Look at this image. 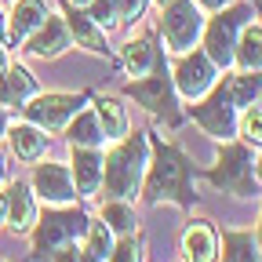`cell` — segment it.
I'll return each mask as SVG.
<instances>
[{
  "label": "cell",
  "instance_id": "1",
  "mask_svg": "<svg viewBox=\"0 0 262 262\" xmlns=\"http://www.w3.org/2000/svg\"><path fill=\"white\" fill-rule=\"evenodd\" d=\"M146 164H149V142L146 135H135L120 142L106 160H102V182L113 196L127 201V196H135L139 186H142V175H146Z\"/></svg>",
  "mask_w": 262,
  "mask_h": 262
},
{
  "label": "cell",
  "instance_id": "2",
  "mask_svg": "<svg viewBox=\"0 0 262 262\" xmlns=\"http://www.w3.org/2000/svg\"><path fill=\"white\" fill-rule=\"evenodd\" d=\"M149 196L153 201H186L189 196V164L175 146H160L149 168Z\"/></svg>",
  "mask_w": 262,
  "mask_h": 262
},
{
  "label": "cell",
  "instance_id": "3",
  "mask_svg": "<svg viewBox=\"0 0 262 262\" xmlns=\"http://www.w3.org/2000/svg\"><path fill=\"white\" fill-rule=\"evenodd\" d=\"M160 29H164V40H168L171 51H186V48H193V40L201 37V29H204L201 8H196L193 0H171V4L164 8Z\"/></svg>",
  "mask_w": 262,
  "mask_h": 262
},
{
  "label": "cell",
  "instance_id": "4",
  "mask_svg": "<svg viewBox=\"0 0 262 262\" xmlns=\"http://www.w3.org/2000/svg\"><path fill=\"white\" fill-rule=\"evenodd\" d=\"M84 106V98L80 95H33L29 102H26V117L37 124V127H48V131H62L66 124H70Z\"/></svg>",
  "mask_w": 262,
  "mask_h": 262
},
{
  "label": "cell",
  "instance_id": "5",
  "mask_svg": "<svg viewBox=\"0 0 262 262\" xmlns=\"http://www.w3.org/2000/svg\"><path fill=\"white\" fill-rule=\"evenodd\" d=\"M244 18H251V8H237V11H222L211 26H208V37H204V55L215 66H229L233 62V48H237V29L244 26Z\"/></svg>",
  "mask_w": 262,
  "mask_h": 262
},
{
  "label": "cell",
  "instance_id": "6",
  "mask_svg": "<svg viewBox=\"0 0 262 262\" xmlns=\"http://www.w3.org/2000/svg\"><path fill=\"white\" fill-rule=\"evenodd\" d=\"M88 229V219L77 215V211H58V215H48L40 226H37V233H33V244H37L40 255L62 248V244H73L80 233Z\"/></svg>",
  "mask_w": 262,
  "mask_h": 262
},
{
  "label": "cell",
  "instance_id": "7",
  "mask_svg": "<svg viewBox=\"0 0 262 262\" xmlns=\"http://www.w3.org/2000/svg\"><path fill=\"white\" fill-rule=\"evenodd\" d=\"M211 179L229 189V193H248L251 189V153L244 146H226L222 157H219V168L211 171Z\"/></svg>",
  "mask_w": 262,
  "mask_h": 262
},
{
  "label": "cell",
  "instance_id": "8",
  "mask_svg": "<svg viewBox=\"0 0 262 262\" xmlns=\"http://www.w3.org/2000/svg\"><path fill=\"white\" fill-rule=\"evenodd\" d=\"M211 84H215V62L208 55L193 51L175 66V88H179L182 98H201Z\"/></svg>",
  "mask_w": 262,
  "mask_h": 262
},
{
  "label": "cell",
  "instance_id": "9",
  "mask_svg": "<svg viewBox=\"0 0 262 262\" xmlns=\"http://www.w3.org/2000/svg\"><path fill=\"white\" fill-rule=\"evenodd\" d=\"M70 40H73L70 26H66L58 15H48V18L26 37V51L37 55V58H55V55H62L66 48H70Z\"/></svg>",
  "mask_w": 262,
  "mask_h": 262
},
{
  "label": "cell",
  "instance_id": "10",
  "mask_svg": "<svg viewBox=\"0 0 262 262\" xmlns=\"http://www.w3.org/2000/svg\"><path fill=\"white\" fill-rule=\"evenodd\" d=\"M33 186H37V193L44 196L48 204H70V201H77L73 175L66 168H58V164H44V168H37Z\"/></svg>",
  "mask_w": 262,
  "mask_h": 262
},
{
  "label": "cell",
  "instance_id": "11",
  "mask_svg": "<svg viewBox=\"0 0 262 262\" xmlns=\"http://www.w3.org/2000/svg\"><path fill=\"white\" fill-rule=\"evenodd\" d=\"M193 113H196V120H201V127L208 131V135H215V139H229V135H233V102L222 95V88L208 98L204 106H196Z\"/></svg>",
  "mask_w": 262,
  "mask_h": 262
},
{
  "label": "cell",
  "instance_id": "12",
  "mask_svg": "<svg viewBox=\"0 0 262 262\" xmlns=\"http://www.w3.org/2000/svg\"><path fill=\"white\" fill-rule=\"evenodd\" d=\"M73 186L77 196H95V189L102 186V157L95 153V146H73Z\"/></svg>",
  "mask_w": 262,
  "mask_h": 262
},
{
  "label": "cell",
  "instance_id": "13",
  "mask_svg": "<svg viewBox=\"0 0 262 262\" xmlns=\"http://www.w3.org/2000/svg\"><path fill=\"white\" fill-rule=\"evenodd\" d=\"M131 95H135V102H142L149 113L175 117V95H171L168 77H153V80H139V84H131Z\"/></svg>",
  "mask_w": 262,
  "mask_h": 262
},
{
  "label": "cell",
  "instance_id": "14",
  "mask_svg": "<svg viewBox=\"0 0 262 262\" xmlns=\"http://www.w3.org/2000/svg\"><path fill=\"white\" fill-rule=\"evenodd\" d=\"M33 95H37V80H33L29 70L8 66V70L0 73V102L4 106H26Z\"/></svg>",
  "mask_w": 262,
  "mask_h": 262
},
{
  "label": "cell",
  "instance_id": "15",
  "mask_svg": "<svg viewBox=\"0 0 262 262\" xmlns=\"http://www.w3.org/2000/svg\"><path fill=\"white\" fill-rule=\"evenodd\" d=\"M8 222L15 233H26L37 222V201H33L29 186H22V182H11V189H8Z\"/></svg>",
  "mask_w": 262,
  "mask_h": 262
},
{
  "label": "cell",
  "instance_id": "16",
  "mask_svg": "<svg viewBox=\"0 0 262 262\" xmlns=\"http://www.w3.org/2000/svg\"><path fill=\"white\" fill-rule=\"evenodd\" d=\"M222 95L233 106H255V102H262V77H258V70H244L237 77H229L222 84Z\"/></svg>",
  "mask_w": 262,
  "mask_h": 262
},
{
  "label": "cell",
  "instance_id": "17",
  "mask_svg": "<svg viewBox=\"0 0 262 262\" xmlns=\"http://www.w3.org/2000/svg\"><path fill=\"white\" fill-rule=\"evenodd\" d=\"M44 18H48L44 0H15V15H11V26H8L11 40H15V44H18V40H26L29 33L44 22Z\"/></svg>",
  "mask_w": 262,
  "mask_h": 262
},
{
  "label": "cell",
  "instance_id": "18",
  "mask_svg": "<svg viewBox=\"0 0 262 262\" xmlns=\"http://www.w3.org/2000/svg\"><path fill=\"white\" fill-rule=\"evenodd\" d=\"M8 142H11V149H15L18 160H40L44 149H48V139L40 135V127H33V124L8 127Z\"/></svg>",
  "mask_w": 262,
  "mask_h": 262
},
{
  "label": "cell",
  "instance_id": "19",
  "mask_svg": "<svg viewBox=\"0 0 262 262\" xmlns=\"http://www.w3.org/2000/svg\"><path fill=\"white\" fill-rule=\"evenodd\" d=\"M182 251H186L189 262H215V233H211V226L193 222L182 233Z\"/></svg>",
  "mask_w": 262,
  "mask_h": 262
},
{
  "label": "cell",
  "instance_id": "20",
  "mask_svg": "<svg viewBox=\"0 0 262 262\" xmlns=\"http://www.w3.org/2000/svg\"><path fill=\"white\" fill-rule=\"evenodd\" d=\"M98 110H95V117H98V127H102V135L106 139H124V131H127V113H124V106L117 102V98H98L95 102Z\"/></svg>",
  "mask_w": 262,
  "mask_h": 262
},
{
  "label": "cell",
  "instance_id": "21",
  "mask_svg": "<svg viewBox=\"0 0 262 262\" xmlns=\"http://www.w3.org/2000/svg\"><path fill=\"white\" fill-rule=\"evenodd\" d=\"M233 58H241L244 70H262V26L248 22L241 29V40L233 48Z\"/></svg>",
  "mask_w": 262,
  "mask_h": 262
},
{
  "label": "cell",
  "instance_id": "22",
  "mask_svg": "<svg viewBox=\"0 0 262 262\" xmlns=\"http://www.w3.org/2000/svg\"><path fill=\"white\" fill-rule=\"evenodd\" d=\"M157 66V48L149 40H131L124 44V70L131 77H146L149 70Z\"/></svg>",
  "mask_w": 262,
  "mask_h": 262
},
{
  "label": "cell",
  "instance_id": "23",
  "mask_svg": "<svg viewBox=\"0 0 262 262\" xmlns=\"http://www.w3.org/2000/svg\"><path fill=\"white\" fill-rule=\"evenodd\" d=\"M66 26H70V33L77 37V44H84L88 51H98V55L106 51V37H102V33H98V26H95V22H91L88 15L73 11V15H70V22H66Z\"/></svg>",
  "mask_w": 262,
  "mask_h": 262
},
{
  "label": "cell",
  "instance_id": "24",
  "mask_svg": "<svg viewBox=\"0 0 262 262\" xmlns=\"http://www.w3.org/2000/svg\"><path fill=\"white\" fill-rule=\"evenodd\" d=\"M88 244H84V262H102L106 255H110V248H113V229L106 226V222H88Z\"/></svg>",
  "mask_w": 262,
  "mask_h": 262
},
{
  "label": "cell",
  "instance_id": "25",
  "mask_svg": "<svg viewBox=\"0 0 262 262\" xmlns=\"http://www.w3.org/2000/svg\"><path fill=\"white\" fill-rule=\"evenodd\" d=\"M222 248H226V262H262V251L251 241V233H226Z\"/></svg>",
  "mask_w": 262,
  "mask_h": 262
},
{
  "label": "cell",
  "instance_id": "26",
  "mask_svg": "<svg viewBox=\"0 0 262 262\" xmlns=\"http://www.w3.org/2000/svg\"><path fill=\"white\" fill-rule=\"evenodd\" d=\"M70 139H73V146H98L106 135H102V127H98V117L77 113V124L70 127Z\"/></svg>",
  "mask_w": 262,
  "mask_h": 262
},
{
  "label": "cell",
  "instance_id": "27",
  "mask_svg": "<svg viewBox=\"0 0 262 262\" xmlns=\"http://www.w3.org/2000/svg\"><path fill=\"white\" fill-rule=\"evenodd\" d=\"M102 222L110 229H117V233H135V211H131L124 201H113L102 208Z\"/></svg>",
  "mask_w": 262,
  "mask_h": 262
},
{
  "label": "cell",
  "instance_id": "28",
  "mask_svg": "<svg viewBox=\"0 0 262 262\" xmlns=\"http://www.w3.org/2000/svg\"><path fill=\"white\" fill-rule=\"evenodd\" d=\"M241 135H244V142L262 146V106H258V102L244 110V117H241Z\"/></svg>",
  "mask_w": 262,
  "mask_h": 262
},
{
  "label": "cell",
  "instance_id": "29",
  "mask_svg": "<svg viewBox=\"0 0 262 262\" xmlns=\"http://www.w3.org/2000/svg\"><path fill=\"white\" fill-rule=\"evenodd\" d=\"M113 262H142V241L127 233V237L113 248Z\"/></svg>",
  "mask_w": 262,
  "mask_h": 262
},
{
  "label": "cell",
  "instance_id": "30",
  "mask_svg": "<svg viewBox=\"0 0 262 262\" xmlns=\"http://www.w3.org/2000/svg\"><path fill=\"white\" fill-rule=\"evenodd\" d=\"M95 26H113L117 22V4L113 0H91V15H88Z\"/></svg>",
  "mask_w": 262,
  "mask_h": 262
},
{
  "label": "cell",
  "instance_id": "31",
  "mask_svg": "<svg viewBox=\"0 0 262 262\" xmlns=\"http://www.w3.org/2000/svg\"><path fill=\"white\" fill-rule=\"evenodd\" d=\"M117 4V18H142L149 0H113Z\"/></svg>",
  "mask_w": 262,
  "mask_h": 262
},
{
  "label": "cell",
  "instance_id": "32",
  "mask_svg": "<svg viewBox=\"0 0 262 262\" xmlns=\"http://www.w3.org/2000/svg\"><path fill=\"white\" fill-rule=\"evenodd\" d=\"M51 262H80L77 244H62V248H55V251H51Z\"/></svg>",
  "mask_w": 262,
  "mask_h": 262
},
{
  "label": "cell",
  "instance_id": "33",
  "mask_svg": "<svg viewBox=\"0 0 262 262\" xmlns=\"http://www.w3.org/2000/svg\"><path fill=\"white\" fill-rule=\"evenodd\" d=\"M229 4V0H196V8H204V11H222Z\"/></svg>",
  "mask_w": 262,
  "mask_h": 262
},
{
  "label": "cell",
  "instance_id": "34",
  "mask_svg": "<svg viewBox=\"0 0 262 262\" xmlns=\"http://www.w3.org/2000/svg\"><path fill=\"white\" fill-rule=\"evenodd\" d=\"M0 222H8V193L0 196Z\"/></svg>",
  "mask_w": 262,
  "mask_h": 262
},
{
  "label": "cell",
  "instance_id": "35",
  "mask_svg": "<svg viewBox=\"0 0 262 262\" xmlns=\"http://www.w3.org/2000/svg\"><path fill=\"white\" fill-rule=\"evenodd\" d=\"M8 70V55H4V48H0V73Z\"/></svg>",
  "mask_w": 262,
  "mask_h": 262
},
{
  "label": "cell",
  "instance_id": "36",
  "mask_svg": "<svg viewBox=\"0 0 262 262\" xmlns=\"http://www.w3.org/2000/svg\"><path fill=\"white\" fill-rule=\"evenodd\" d=\"M4 131H8V120H4V113H0V135H4Z\"/></svg>",
  "mask_w": 262,
  "mask_h": 262
},
{
  "label": "cell",
  "instance_id": "37",
  "mask_svg": "<svg viewBox=\"0 0 262 262\" xmlns=\"http://www.w3.org/2000/svg\"><path fill=\"white\" fill-rule=\"evenodd\" d=\"M4 33H8V22H4V15H0V37H4Z\"/></svg>",
  "mask_w": 262,
  "mask_h": 262
},
{
  "label": "cell",
  "instance_id": "38",
  "mask_svg": "<svg viewBox=\"0 0 262 262\" xmlns=\"http://www.w3.org/2000/svg\"><path fill=\"white\" fill-rule=\"evenodd\" d=\"M0 182H4V157H0Z\"/></svg>",
  "mask_w": 262,
  "mask_h": 262
},
{
  "label": "cell",
  "instance_id": "39",
  "mask_svg": "<svg viewBox=\"0 0 262 262\" xmlns=\"http://www.w3.org/2000/svg\"><path fill=\"white\" fill-rule=\"evenodd\" d=\"M255 175H258V182H262V160H258V168H255Z\"/></svg>",
  "mask_w": 262,
  "mask_h": 262
},
{
  "label": "cell",
  "instance_id": "40",
  "mask_svg": "<svg viewBox=\"0 0 262 262\" xmlns=\"http://www.w3.org/2000/svg\"><path fill=\"white\" fill-rule=\"evenodd\" d=\"M157 4H160V8H164V4H171V0H157Z\"/></svg>",
  "mask_w": 262,
  "mask_h": 262
},
{
  "label": "cell",
  "instance_id": "41",
  "mask_svg": "<svg viewBox=\"0 0 262 262\" xmlns=\"http://www.w3.org/2000/svg\"><path fill=\"white\" fill-rule=\"evenodd\" d=\"M73 4H91V0H73Z\"/></svg>",
  "mask_w": 262,
  "mask_h": 262
},
{
  "label": "cell",
  "instance_id": "42",
  "mask_svg": "<svg viewBox=\"0 0 262 262\" xmlns=\"http://www.w3.org/2000/svg\"><path fill=\"white\" fill-rule=\"evenodd\" d=\"M258 251H262V233H258Z\"/></svg>",
  "mask_w": 262,
  "mask_h": 262
}]
</instances>
